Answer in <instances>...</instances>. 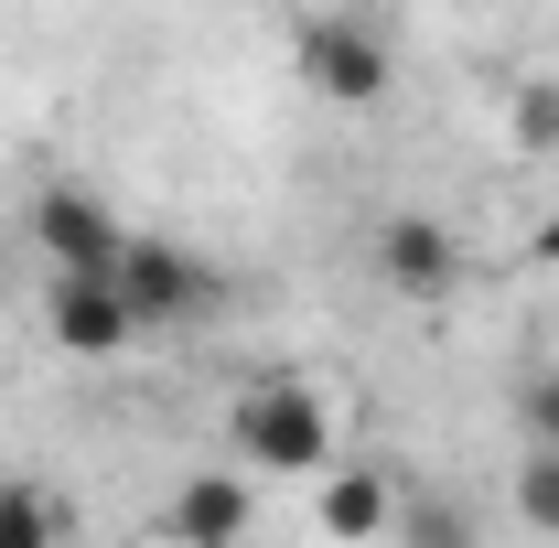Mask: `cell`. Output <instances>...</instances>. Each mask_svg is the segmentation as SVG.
I'll list each match as a JSON object with an SVG mask.
<instances>
[{
  "mask_svg": "<svg viewBox=\"0 0 559 548\" xmlns=\"http://www.w3.org/2000/svg\"><path fill=\"white\" fill-rule=\"evenodd\" d=\"M237 452L259 463V474H323L334 463V419H323V398L301 388V377H259L248 398H237Z\"/></svg>",
  "mask_w": 559,
  "mask_h": 548,
  "instance_id": "obj_1",
  "label": "cell"
},
{
  "mask_svg": "<svg viewBox=\"0 0 559 548\" xmlns=\"http://www.w3.org/2000/svg\"><path fill=\"white\" fill-rule=\"evenodd\" d=\"M301 75H312V97H334V108H377V97H388V44H377L355 11H312Z\"/></svg>",
  "mask_w": 559,
  "mask_h": 548,
  "instance_id": "obj_2",
  "label": "cell"
},
{
  "mask_svg": "<svg viewBox=\"0 0 559 548\" xmlns=\"http://www.w3.org/2000/svg\"><path fill=\"white\" fill-rule=\"evenodd\" d=\"M119 290H130L140 334H151V323L205 312V301H215V270H205V259H183L173 237H119Z\"/></svg>",
  "mask_w": 559,
  "mask_h": 548,
  "instance_id": "obj_3",
  "label": "cell"
},
{
  "mask_svg": "<svg viewBox=\"0 0 559 548\" xmlns=\"http://www.w3.org/2000/svg\"><path fill=\"white\" fill-rule=\"evenodd\" d=\"M44 323H55V344H66V355H119V344L140 334V312H130V290H119V270H55Z\"/></svg>",
  "mask_w": 559,
  "mask_h": 548,
  "instance_id": "obj_4",
  "label": "cell"
},
{
  "mask_svg": "<svg viewBox=\"0 0 559 548\" xmlns=\"http://www.w3.org/2000/svg\"><path fill=\"white\" fill-rule=\"evenodd\" d=\"M377 270H388L399 301H452L463 290V237L441 215H388L377 226Z\"/></svg>",
  "mask_w": 559,
  "mask_h": 548,
  "instance_id": "obj_5",
  "label": "cell"
},
{
  "mask_svg": "<svg viewBox=\"0 0 559 548\" xmlns=\"http://www.w3.org/2000/svg\"><path fill=\"white\" fill-rule=\"evenodd\" d=\"M33 237H44V259H55V270H119V237H130V226L97 205L86 183H55V194L33 205Z\"/></svg>",
  "mask_w": 559,
  "mask_h": 548,
  "instance_id": "obj_6",
  "label": "cell"
},
{
  "mask_svg": "<svg viewBox=\"0 0 559 548\" xmlns=\"http://www.w3.org/2000/svg\"><path fill=\"white\" fill-rule=\"evenodd\" d=\"M248 505H259V495H248L237 474H194L183 495H173L162 527H173L183 548H237V538H248Z\"/></svg>",
  "mask_w": 559,
  "mask_h": 548,
  "instance_id": "obj_7",
  "label": "cell"
},
{
  "mask_svg": "<svg viewBox=\"0 0 559 548\" xmlns=\"http://www.w3.org/2000/svg\"><path fill=\"white\" fill-rule=\"evenodd\" d=\"M323 527L334 538H388L399 527V484L388 474H334L323 484Z\"/></svg>",
  "mask_w": 559,
  "mask_h": 548,
  "instance_id": "obj_8",
  "label": "cell"
},
{
  "mask_svg": "<svg viewBox=\"0 0 559 548\" xmlns=\"http://www.w3.org/2000/svg\"><path fill=\"white\" fill-rule=\"evenodd\" d=\"M516 516L559 538V441H527V463H516Z\"/></svg>",
  "mask_w": 559,
  "mask_h": 548,
  "instance_id": "obj_9",
  "label": "cell"
},
{
  "mask_svg": "<svg viewBox=\"0 0 559 548\" xmlns=\"http://www.w3.org/2000/svg\"><path fill=\"white\" fill-rule=\"evenodd\" d=\"M399 527H409V548H474V516L441 495H399Z\"/></svg>",
  "mask_w": 559,
  "mask_h": 548,
  "instance_id": "obj_10",
  "label": "cell"
},
{
  "mask_svg": "<svg viewBox=\"0 0 559 548\" xmlns=\"http://www.w3.org/2000/svg\"><path fill=\"white\" fill-rule=\"evenodd\" d=\"M0 548H55V505H44V484H0Z\"/></svg>",
  "mask_w": 559,
  "mask_h": 548,
  "instance_id": "obj_11",
  "label": "cell"
},
{
  "mask_svg": "<svg viewBox=\"0 0 559 548\" xmlns=\"http://www.w3.org/2000/svg\"><path fill=\"white\" fill-rule=\"evenodd\" d=\"M516 151H559V86H527L516 97Z\"/></svg>",
  "mask_w": 559,
  "mask_h": 548,
  "instance_id": "obj_12",
  "label": "cell"
},
{
  "mask_svg": "<svg viewBox=\"0 0 559 548\" xmlns=\"http://www.w3.org/2000/svg\"><path fill=\"white\" fill-rule=\"evenodd\" d=\"M516 419H527V441H559V366H538L516 388Z\"/></svg>",
  "mask_w": 559,
  "mask_h": 548,
  "instance_id": "obj_13",
  "label": "cell"
},
{
  "mask_svg": "<svg viewBox=\"0 0 559 548\" xmlns=\"http://www.w3.org/2000/svg\"><path fill=\"white\" fill-rule=\"evenodd\" d=\"M538 259H559V215H549V226H538Z\"/></svg>",
  "mask_w": 559,
  "mask_h": 548,
  "instance_id": "obj_14",
  "label": "cell"
},
{
  "mask_svg": "<svg viewBox=\"0 0 559 548\" xmlns=\"http://www.w3.org/2000/svg\"><path fill=\"white\" fill-rule=\"evenodd\" d=\"M301 11H345V0H301Z\"/></svg>",
  "mask_w": 559,
  "mask_h": 548,
  "instance_id": "obj_15",
  "label": "cell"
},
{
  "mask_svg": "<svg viewBox=\"0 0 559 548\" xmlns=\"http://www.w3.org/2000/svg\"><path fill=\"white\" fill-rule=\"evenodd\" d=\"M237 548H248V538H237Z\"/></svg>",
  "mask_w": 559,
  "mask_h": 548,
  "instance_id": "obj_16",
  "label": "cell"
}]
</instances>
